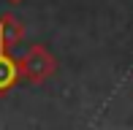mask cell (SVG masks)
<instances>
[{"label": "cell", "mask_w": 133, "mask_h": 130, "mask_svg": "<svg viewBox=\"0 0 133 130\" xmlns=\"http://www.w3.org/2000/svg\"><path fill=\"white\" fill-rule=\"evenodd\" d=\"M19 73H22V79L41 84V81L52 79L57 73V57L44 44H33L25 52V57H19Z\"/></svg>", "instance_id": "obj_1"}, {"label": "cell", "mask_w": 133, "mask_h": 130, "mask_svg": "<svg viewBox=\"0 0 133 130\" xmlns=\"http://www.w3.org/2000/svg\"><path fill=\"white\" fill-rule=\"evenodd\" d=\"M22 38H25V22L14 14H3L0 16V49L11 52Z\"/></svg>", "instance_id": "obj_2"}, {"label": "cell", "mask_w": 133, "mask_h": 130, "mask_svg": "<svg viewBox=\"0 0 133 130\" xmlns=\"http://www.w3.org/2000/svg\"><path fill=\"white\" fill-rule=\"evenodd\" d=\"M19 60H14V57L8 54V52L0 49V95H5V92L11 90V87L19 81Z\"/></svg>", "instance_id": "obj_3"}, {"label": "cell", "mask_w": 133, "mask_h": 130, "mask_svg": "<svg viewBox=\"0 0 133 130\" xmlns=\"http://www.w3.org/2000/svg\"><path fill=\"white\" fill-rule=\"evenodd\" d=\"M8 3H22V0H8Z\"/></svg>", "instance_id": "obj_4"}]
</instances>
